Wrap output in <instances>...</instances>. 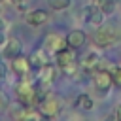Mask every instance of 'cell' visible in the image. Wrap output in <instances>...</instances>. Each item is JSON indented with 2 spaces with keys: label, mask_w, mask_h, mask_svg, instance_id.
I'll use <instances>...</instances> for the list:
<instances>
[{
  "label": "cell",
  "mask_w": 121,
  "mask_h": 121,
  "mask_svg": "<svg viewBox=\"0 0 121 121\" xmlns=\"http://www.w3.org/2000/svg\"><path fill=\"white\" fill-rule=\"evenodd\" d=\"M15 95L19 98V102L26 104V106H34L38 104L36 102V85L25 76V78H19V83L15 85Z\"/></svg>",
  "instance_id": "obj_1"
},
{
  "label": "cell",
  "mask_w": 121,
  "mask_h": 121,
  "mask_svg": "<svg viewBox=\"0 0 121 121\" xmlns=\"http://www.w3.org/2000/svg\"><path fill=\"white\" fill-rule=\"evenodd\" d=\"M119 40V34L115 32V28H112V26H96V30L93 32V36H91V42L96 45V47H110V45H113L115 42Z\"/></svg>",
  "instance_id": "obj_2"
},
{
  "label": "cell",
  "mask_w": 121,
  "mask_h": 121,
  "mask_svg": "<svg viewBox=\"0 0 121 121\" xmlns=\"http://www.w3.org/2000/svg\"><path fill=\"white\" fill-rule=\"evenodd\" d=\"M38 110L42 112L43 119H51L60 112V98L53 93H47L40 102H38Z\"/></svg>",
  "instance_id": "obj_3"
},
{
  "label": "cell",
  "mask_w": 121,
  "mask_h": 121,
  "mask_svg": "<svg viewBox=\"0 0 121 121\" xmlns=\"http://www.w3.org/2000/svg\"><path fill=\"white\" fill-rule=\"evenodd\" d=\"M81 15H83V21L87 23V25H91V26H100L102 23H104V11L96 6V4H89V6H85L83 9H81Z\"/></svg>",
  "instance_id": "obj_4"
},
{
  "label": "cell",
  "mask_w": 121,
  "mask_h": 121,
  "mask_svg": "<svg viewBox=\"0 0 121 121\" xmlns=\"http://www.w3.org/2000/svg\"><path fill=\"white\" fill-rule=\"evenodd\" d=\"M93 83H95V87H96L98 91L106 93V91H108V89L113 85L112 72H108V70H102V68L95 70V72H93Z\"/></svg>",
  "instance_id": "obj_5"
},
{
  "label": "cell",
  "mask_w": 121,
  "mask_h": 121,
  "mask_svg": "<svg viewBox=\"0 0 121 121\" xmlns=\"http://www.w3.org/2000/svg\"><path fill=\"white\" fill-rule=\"evenodd\" d=\"M43 47L47 49L49 55H51V53L55 55L57 51H60L62 47H66V38L60 36L59 32H51V34L45 36V40H43Z\"/></svg>",
  "instance_id": "obj_6"
},
{
  "label": "cell",
  "mask_w": 121,
  "mask_h": 121,
  "mask_svg": "<svg viewBox=\"0 0 121 121\" xmlns=\"http://www.w3.org/2000/svg\"><path fill=\"white\" fill-rule=\"evenodd\" d=\"M28 60H30L32 70H40L42 66L49 64V53H47V49L42 45V47H38V49H32V53L28 55Z\"/></svg>",
  "instance_id": "obj_7"
},
{
  "label": "cell",
  "mask_w": 121,
  "mask_h": 121,
  "mask_svg": "<svg viewBox=\"0 0 121 121\" xmlns=\"http://www.w3.org/2000/svg\"><path fill=\"white\" fill-rule=\"evenodd\" d=\"M11 70H13V74L19 76V78L28 76V72L32 70L28 57H21V55H17L15 59H11Z\"/></svg>",
  "instance_id": "obj_8"
},
{
  "label": "cell",
  "mask_w": 121,
  "mask_h": 121,
  "mask_svg": "<svg viewBox=\"0 0 121 121\" xmlns=\"http://www.w3.org/2000/svg\"><path fill=\"white\" fill-rule=\"evenodd\" d=\"M47 19H49V13L45 9H30L25 13V21L30 26H42L47 23Z\"/></svg>",
  "instance_id": "obj_9"
},
{
  "label": "cell",
  "mask_w": 121,
  "mask_h": 121,
  "mask_svg": "<svg viewBox=\"0 0 121 121\" xmlns=\"http://www.w3.org/2000/svg\"><path fill=\"white\" fill-rule=\"evenodd\" d=\"M74 60H76V49L70 47V45H66V47H62L60 51L55 53V62H57L59 68H64Z\"/></svg>",
  "instance_id": "obj_10"
},
{
  "label": "cell",
  "mask_w": 121,
  "mask_h": 121,
  "mask_svg": "<svg viewBox=\"0 0 121 121\" xmlns=\"http://www.w3.org/2000/svg\"><path fill=\"white\" fill-rule=\"evenodd\" d=\"M17 55H21V42L17 38H8L6 43L2 45V57L8 59V60H11Z\"/></svg>",
  "instance_id": "obj_11"
},
{
  "label": "cell",
  "mask_w": 121,
  "mask_h": 121,
  "mask_svg": "<svg viewBox=\"0 0 121 121\" xmlns=\"http://www.w3.org/2000/svg\"><path fill=\"white\" fill-rule=\"evenodd\" d=\"M38 85H42V87H47L49 89V85L53 83V79H55V76H57V70L51 66V62L49 64H45V66H42L40 70H38Z\"/></svg>",
  "instance_id": "obj_12"
},
{
  "label": "cell",
  "mask_w": 121,
  "mask_h": 121,
  "mask_svg": "<svg viewBox=\"0 0 121 121\" xmlns=\"http://www.w3.org/2000/svg\"><path fill=\"white\" fill-rule=\"evenodd\" d=\"M85 40H87L85 32L76 28V30H70V32H68V36H66V45H70V47H74V49H79V47L85 43Z\"/></svg>",
  "instance_id": "obj_13"
},
{
  "label": "cell",
  "mask_w": 121,
  "mask_h": 121,
  "mask_svg": "<svg viewBox=\"0 0 121 121\" xmlns=\"http://www.w3.org/2000/svg\"><path fill=\"white\" fill-rule=\"evenodd\" d=\"M100 60H102V59H100L96 53H87V55L83 57V60H81V68L87 70V72H95V70H98Z\"/></svg>",
  "instance_id": "obj_14"
},
{
  "label": "cell",
  "mask_w": 121,
  "mask_h": 121,
  "mask_svg": "<svg viewBox=\"0 0 121 121\" xmlns=\"http://www.w3.org/2000/svg\"><path fill=\"white\" fill-rule=\"evenodd\" d=\"M74 106H76L78 110H85V112H89V110H93V108H95V102H93V98H91L89 95L81 93V95H78V98H76Z\"/></svg>",
  "instance_id": "obj_15"
},
{
  "label": "cell",
  "mask_w": 121,
  "mask_h": 121,
  "mask_svg": "<svg viewBox=\"0 0 121 121\" xmlns=\"http://www.w3.org/2000/svg\"><path fill=\"white\" fill-rule=\"evenodd\" d=\"M96 6L104 11V15H110L117 8V0H96Z\"/></svg>",
  "instance_id": "obj_16"
},
{
  "label": "cell",
  "mask_w": 121,
  "mask_h": 121,
  "mask_svg": "<svg viewBox=\"0 0 121 121\" xmlns=\"http://www.w3.org/2000/svg\"><path fill=\"white\" fill-rule=\"evenodd\" d=\"M47 6L53 11H62V9H68L72 6V0H47Z\"/></svg>",
  "instance_id": "obj_17"
},
{
  "label": "cell",
  "mask_w": 121,
  "mask_h": 121,
  "mask_svg": "<svg viewBox=\"0 0 121 121\" xmlns=\"http://www.w3.org/2000/svg\"><path fill=\"white\" fill-rule=\"evenodd\" d=\"M112 78H113V83L121 87V66H113V70H112Z\"/></svg>",
  "instance_id": "obj_18"
},
{
  "label": "cell",
  "mask_w": 121,
  "mask_h": 121,
  "mask_svg": "<svg viewBox=\"0 0 121 121\" xmlns=\"http://www.w3.org/2000/svg\"><path fill=\"white\" fill-rule=\"evenodd\" d=\"M6 74H8V66H6V62L2 60V57H0V79L6 78Z\"/></svg>",
  "instance_id": "obj_19"
},
{
  "label": "cell",
  "mask_w": 121,
  "mask_h": 121,
  "mask_svg": "<svg viewBox=\"0 0 121 121\" xmlns=\"http://www.w3.org/2000/svg\"><path fill=\"white\" fill-rule=\"evenodd\" d=\"M115 117H117V121H121V104H119L117 110H115Z\"/></svg>",
  "instance_id": "obj_20"
},
{
  "label": "cell",
  "mask_w": 121,
  "mask_h": 121,
  "mask_svg": "<svg viewBox=\"0 0 121 121\" xmlns=\"http://www.w3.org/2000/svg\"><path fill=\"white\" fill-rule=\"evenodd\" d=\"M6 40H8V38L4 36V32H0V47H2L4 43H6Z\"/></svg>",
  "instance_id": "obj_21"
},
{
  "label": "cell",
  "mask_w": 121,
  "mask_h": 121,
  "mask_svg": "<svg viewBox=\"0 0 121 121\" xmlns=\"http://www.w3.org/2000/svg\"><path fill=\"white\" fill-rule=\"evenodd\" d=\"M4 30H6V21L0 17V32H4Z\"/></svg>",
  "instance_id": "obj_22"
},
{
  "label": "cell",
  "mask_w": 121,
  "mask_h": 121,
  "mask_svg": "<svg viewBox=\"0 0 121 121\" xmlns=\"http://www.w3.org/2000/svg\"><path fill=\"white\" fill-rule=\"evenodd\" d=\"M9 2H11V4H13V6H19V4H21V2H23V0H9Z\"/></svg>",
  "instance_id": "obj_23"
},
{
  "label": "cell",
  "mask_w": 121,
  "mask_h": 121,
  "mask_svg": "<svg viewBox=\"0 0 121 121\" xmlns=\"http://www.w3.org/2000/svg\"><path fill=\"white\" fill-rule=\"evenodd\" d=\"M2 2H4V0H0V4H2Z\"/></svg>",
  "instance_id": "obj_24"
}]
</instances>
